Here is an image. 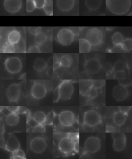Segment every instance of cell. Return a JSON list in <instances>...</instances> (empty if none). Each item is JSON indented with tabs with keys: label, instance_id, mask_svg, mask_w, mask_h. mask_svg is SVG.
I'll use <instances>...</instances> for the list:
<instances>
[{
	"label": "cell",
	"instance_id": "3957f363",
	"mask_svg": "<svg viewBox=\"0 0 132 159\" xmlns=\"http://www.w3.org/2000/svg\"><path fill=\"white\" fill-rule=\"evenodd\" d=\"M102 118L100 114L95 110H89L84 115V123L87 126L95 127L101 123Z\"/></svg>",
	"mask_w": 132,
	"mask_h": 159
},
{
	"label": "cell",
	"instance_id": "30bf717a",
	"mask_svg": "<svg viewBox=\"0 0 132 159\" xmlns=\"http://www.w3.org/2000/svg\"><path fill=\"white\" fill-rule=\"evenodd\" d=\"M84 67L86 72L89 74L93 75L99 72L102 67V65L98 58H92L86 61Z\"/></svg>",
	"mask_w": 132,
	"mask_h": 159
},
{
	"label": "cell",
	"instance_id": "7402d4cb",
	"mask_svg": "<svg viewBox=\"0 0 132 159\" xmlns=\"http://www.w3.org/2000/svg\"><path fill=\"white\" fill-rule=\"evenodd\" d=\"M79 45L80 53H88L92 49V44L86 39H79Z\"/></svg>",
	"mask_w": 132,
	"mask_h": 159
},
{
	"label": "cell",
	"instance_id": "60d3db41",
	"mask_svg": "<svg viewBox=\"0 0 132 159\" xmlns=\"http://www.w3.org/2000/svg\"><path fill=\"white\" fill-rule=\"evenodd\" d=\"M105 69L106 76L111 75L114 71L113 66H112V64L109 62L106 63L105 65Z\"/></svg>",
	"mask_w": 132,
	"mask_h": 159
},
{
	"label": "cell",
	"instance_id": "f546056e",
	"mask_svg": "<svg viewBox=\"0 0 132 159\" xmlns=\"http://www.w3.org/2000/svg\"><path fill=\"white\" fill-rule=\"evenodd\" d=\"M43 9L47 15L52 16L53 15V0H45V5Z\"/></svg>",
	"mask_w": 132,
	"mask_h": 159
},
{
	"label": "cell",
	"instance_id": "d6986e66",
	"mask_svg": "<svg viewBox=\"0 0 132 159\" xmlns=\"http://www.w3.org/2000/svg\"><path fill=\"white\" fill-rule=\"evenodd\" d=\"M127 116V114L122 112L121 111H116L115 112V114H113V122L118 126H121L126 121Z\"/></svg>",
	"mask_w": 132,
	"mask_h": 159
},
{
	"label": "cell",
	"instance_id": "44dd1931",
	"mask_svg": "<svg viewBox=\"0 0 132 159\" xmlns=\"http://www.w3.org/2000/svg\"><path fill=\"white\" fill-rule=\"evenodd\" d=\"M85 4L89 10L95 11L101 7L102 0H85Z\"/></svg>",
	"mask_w": 132,
	"mask_h": 159
},
{
	"label": "cell",
	"instance_id": "d6a6232c",
	"mask_svg": "<svg viewBox=\"0 0 132 159\" xmlns=\"http://www.w3.org/2000/svg\"><path fill=\"white\" fill-rule=\"evenodd\" d=\"M3 52L4 53H14L16 52V48L15 45L8 43L4 46Z\"/></svg>",
	"mask_w": 132,
	"mask_h": 159
},
{
	"label": "cell",
	"instance_id": "f907efd6",
	"mask_svg": "<svg viewBox=\"0 0 132 159\" xmlns=\"http://www.w3.org/2000/svg\"><path fill=\"white\" fill-rule=\"evenodd\" d=\"M119 108L120 111L127 114L131 108V107H130V106H120Z\"/></svg>",
	"mask_w": 132,
	"mask_h": 159
},
{
	"label": "cell",
	"instance_id": "9c48e42d",
	"mask_svg": "<svg viewBox=\"0 0 132 159\" xmlns=\"http://www.w3.org/2000/svg\"><path fill=\"white\" fill-rule=\"evenodd\" d=\"M58 88L62 99L67 100L71 98L74 92V87L72 83L69 81H64L61 83Z\"/></svg>",
	"mask_w": 132,
	"mask_h": 159
},
{
	"label": "cell",
	"instance_id": "277c9868",
	"mask_svg": "<svg viewBox=\"0 0 132 159\" xmlns=\"http://www.w3.org/2000/svg\"><path fill=\"white\" fill-rule=\"evenodd\" d=\"M5 66L7 71L10 73H18L22 69V62L19 58L16 57H10L5 60Z\"/></svg>",
	"mask_w": 132,
	"mask_h": 159
},
{
	"label": "cell",
	"instance_id": "ee69618b",
	"mask_svg": "<svg viewBox=\"0 0 132 159\" xmlns=\"http://www.w3.org/2000/svg\"><path fill=\"white\" fill-rule=\"evenodd\" d=\"M28 52V53H40V49L39 48V46L36 45H34L29 47Z\"/></svg>",
	"mask_w": 132,
	"mask_h": 159
},
{
	"label": "cell",
	"instance_id": "c3c4849f",
	"mask_svg": "<svg viewBox=\"0 0 132 159\" xmlns=\"http://www.w3.org/2000/svg\"><path fill=\"white\" fill-rule=\"evenodd\" d=\"M53 58H54V64H53V68L54 70H56L61 66L60 61H59V59H58L57 57H56V55H55L53 57Z\"/></svg>",
	"mask_w": 132,
	"mask_h": 159
},
{
	"label": "cell",
	"instance_id": "f1b7e54d",
	"mask_svg": "<svg viewBox=\"0 0 132 159\" xmlns=\"http://www.w3.org/2000/svg\"><path fill=\"white\" fill-rule=\"evenodd\" d=\"M47 36L43 32H40L35 35V41L37 45H42L47 40Z\"/></svg>",
	"mask_w": 132,
	"mask_h": 159
},
{
	"label": "cell",
	"instance_id": "74e56055",
	"mask_svg": "<svg viewBox=\"0 0 132 159\" xmlns=\"http://www.w3.org/2000/svg\"><path fill=\"white\" fill-rule=\"evenodd\" d=\"M126 75L124 71H117L115 72L113 74V78L115 80H124L126 79Z\"/></svg>",
	"mask_w": 132,
	"mask_h": 159
},
{
	"label": "cell",
	"instance_id": "7a4b0ae2",
	"mask_svg": "<svg viewBox=\"0 0 132 159\" xmlns=\"http://www.w3.org/2000/svg\"><path fill=\"white\" fill-rule=\"evenodd\" d=\"M85 39L89 42L92 46L97 47L101 45L102 43L103 34L99 29L92 28L87 31Z\"/></svg>",
	"mask_w": 132,
	"mask_h": 159
},
{
	"label": "cell",
	"instance_id": "681fc988",
	"mask_svg": "<svg viewBox=\"0 0 132 159\" xmlns=\"http://www.w3.org/2000/svg\"><path fill=\"white\" fill-rule=\"evenodd\" d=\"M19 106H7V109L11 112H17Z\"/></svg>",
	"mask_w": 132,
	"mask_h": 159
},
{
	"label": "cell",
	"instance_id": "e0dca14e",
	"mask_svg": "<svg viewBox=\"0 0 132 159\" xmlns=\"http://www.w3.org/2000/svg\"><path fill=\"white\" fill-rule=\"evenodd\" d=\"M20 147V143L16 136L13 134H10L5 145L6 149L13 153L19 149Z\"/></svg>",
	"mask_w": 132,
	"mask_h": 159
},
{
	"label": "cell",
	"instance_id": "cb8c5ba5",
	"mask_svg": "<svg viewBox=\"0 0 132 159\" xmlns=\"http://www.w3.org/2000/svg\"><path fill=\"white\" fill-rule=\"evenodd\" d=\"M92 86V80H81L80 83V92L83 95L87 94Z\"/></svg>",
	"mask_w": 132,
	"mask_h": 159
},
{
	"label": "cell",
	"instance_id": "603a6c76",
	"mask_svg": "<svg viewBox=\"0 0 132 159\" xmlns=\"http://www.w3.org/2000/svg\"><path fill=\"white\" fill-rule=\"evenodd\" d=\"M7 125L10 126H15L17 125L19 121V117L17 112H11L8 114L5 119Z\"/></svg>",
	"mask_w": 132,
	"mask_h": 159
},
{
	"label": "cell",
	"instance_id": "2e32d148",
	"mask_svg": "<svg viewBox=\"0 0 132 159\" xmlns=\"http://www.w3.org/2000/svg\"><path fill=\"white\" fill-rule=\"evenodd\" d=\"M129 94L126 87L121 84L116 86L113 91V95L117 101H122L126 100Z\"/></svg>",
	"mask_w": 132,
	"mask_h": 159
},
{
	"label": "cell",
	"instance_id": "4316f807",
	"mask_svg": "<svg viewBox=\"0 0 132 159\" xmlns=\"http://www.w3.org/2000/svg\"><path fill=\"white\" fill-rule=\"evenodd\" d=\"M47 115L43 111H37L33 116V120L37 124H44Z\"/></svg>",
	"mask_w": 132,
	"mask_h": 159
},
{
	"label": "cell",
	"instance_id": "db71d44e",
	"mask_svg": "<svg viewBox=\"0 0 132 159\" xmlns=\"http://www.w3.org/2000/svg\"><path fill=\"white\" fill-rule=\"evenodd\" d=\"M53 70H54V69L53 67H50L48 70L47 75L49 77H51L53 76Z\"/></svg>",
	"mask_w": 132,
	"mask_h": 159
},
{
	"label": "cell",
	"instance_id": "6da1fadb",
	"mask_svg": "<svg viewBox=\"0 0 132 159\" xmlns=\"http://www.w3.org/2000/svg\"><path fill=\"white\" fill-rule=\"evenodd\" d=\"M106 5L112 14L123 15L130 10L132 1L131 0H106Z\"/></svg>",
	"mask_w": 132,
	"mask_h": 159
},
{
	"label": "cell",
	"instance_id": "816d5d0a",
	"mask_svg": "<svg viewBox=\"0 0 132 159\" xmlns=\"http://www.w3.org/2000/svg\"><path fill=\"white\" fill-rule=\"evenodd\" d=\"M47 67H53V64H54V58L53 57H51L49 58L48 61H47Z\"/></svg>",
	"mask_w": 132,
	"mask_h": 159
},
{
	"label": "cell",
	"instance_id": "8d00e7d4",
	"mask_svg": "<svg viewBox=\"0 0 132 159\" xmlns=\"http://www.w3.org/2000/svg\"><path fill=\"white\" fill-rule=\"evenodd\" d=\"M105 84V81L103 80H92V87L96 89H100Z\"/></svg>",
	"mask_w": 132,
	"mask_h": 159
},
{
	"label": "cell",
	"instance_id": "7bdbcfd3",
	"mask_svg": "<svg viewBox=\"0 0 132 159\" xmlns=\"http://www.w3.org/2000/svg\"><path fill=\"white\" fill-rule=\"evenodd\" d=\"M110 52L113 53H121L125 52L123 49L122 45H114L113 48L110 49Z\"/></svg>",
	"mask_w": 132,
	"mask_h": 159
},
{
	"label": "cell",
	"instance_id": "e575fe53",
	"mask_svg": "<svg viewBox=\"0 0 132 159\" xmlns=\"http://www.w3.org/2000/svg\"><path fill=\"white\" fill-rule=\"evenodd\" d=\"M36 8L34 0H27V11L28 13L32 12Z\"/></svg>",
	"mask_w": 132,
	"mask_h": 159
},
{
	"label": "cell",
	"instance_id": "5bb4252c",
	"mask_svg": "<svg viewBox=\"0 0 132 159\" xmlns=\"http://www.w3.org/2000/svg\"><path fill=\"white\" fill-rule=\"evenodd\" d=\"M47 93V88L42 83H34L32 87L31 95L35 99H42L45 97Z\"/></svg>",
	"mask_w": 132,
	"mask_h": 159
},
{
	"label": "cell",
	"instance_id": "7dc6e473",
	"mask_svg": "<svg viewBox=\"0 0 132 159\" xmlns=\"http://www.w3.org/2000/svg\"><path fill=\"white\" fill-rule=\"evenodd\" d=\"M118 81H119L120 84L125 86V87L130 86L132 83L131 80H127V79H126H126H124V80H119Z\"/></svg>",
	"mask_w": 132,
	"mask_h": 159
},
{
	"label": "cell",
	"instance_id": "ffe728a7",
	"mask_svg": "<svg viewBox=\"0 0 132 159\" xmlns=\"http://www.w3.org/2000/svg\"><path fill=\"white\" fill-rule=\"evenodd\" d=\"M21 34L17 30H13L8 33L7 35L8 42L13 45H16L20 42Z\"/></svg>",
	"mask_w": 132,
	"mask_h": 159
},
{
	"label": "cell",
	"instance_id": "83f0119b",
	"mask_svg": "<svg viewBox=\"0 0 132 159\" xmlns=\"http://www.w3.org/2000/svg\"><path fill=\"white\" fill-rule=\"evenodd\" d=\"M124 39V37L123 36L122 34L119 32H116L112 35V41L113 45H121Z\"/></svg>",
	"mask_w": 132,
	"mask_h": 159
},
{
	"label": "cell",
	"instance_id": "b9f144b4",
	"mask_svg": "<svg viewBox=\"0 0 132 159\" xmlns=\"http://www.w3.org/2000/svg\"><path fill=\"white\" fill-rule=\"evenodd\" d=\"M61 98V95L59 93V88L57 87L53 91V103H56L59 101Z\"/></svg>",
	"mask_w": 132,
	"mask_h": 159
},
{
	"label": "cell",
	"instance_id": "4fadbf2b",
	"mask_svg": "<svg viewBox=\"0 0 132 159\" xmlns=\"http://www.w3.org/2000/svg\"><path fill=\"white\" fill-rule=\"evenodd\" d=\"M6 96L10 102H16L19 100L20 95V84H11L6 90Z\"/></svg>",
	"mask_w": 132,
	"mask_h": 159
},
{
	"label": "cell",
	"instance_id": "f5cc1de1",
	"mask_svg": "<svg viewBox=\"0 0 132 159\" xmlns=\"http://www.w3.org/2000/svg\"><path fill=\"white\" fill-rule=\"evenodd\" d=\"M27 109L25 107H23V106H19V109L18 111V114H24L25 112H27Z\"/></svg>",
	"mask_w": 132,
	"mask_h": 159
},
{
	"label": "cell",
	"instance_id": "ab89813d",
	"mask_svg": "<svg viewBox=\"0 0 132 159\" xmlns=\"http://www.w3.org/2000/svg\"><path fill=\"white\" fill-rule=\"evenodd\" d=\"M87 95H88L90 98H96L98 95V89L95 88L92 86V88H90V90H89L88 93Z\"/></svg>",
	"mask_w": 132,
	"mask_h": 159
},
{
	"label": "cell",
	"instance_id": "11a10c76",
	"mask_svg": "<svg viewBox=\"0 0 132 159\" xmlns=\"http://www.w3.org/2000/svg\"><path fill=\"white\" fill-rule=\"evenodd\" d=\"M115 130L113 129V127L110 125H106V132L107 133H112L114 132Z\"/></svg>",
	"mask_w": 132,
	"mask_h": 159
},
{
	"label": "cell",
	"instance_id": "bcb514c9",
	"mask_svg": "<svg viewBox=\"0 0 132 159\" xmlns=\"http://www.w3.org/2000/svg\"><path fill=\"white\" fill-rule=\"evenodd\" d=\"M36 8L42 9L45 5V0H34Z\"/></svg>",
	"mask_w": 132,
	"mask_h": 159
},
{
	"label": "cell",
	"instance_id": "8fae6325",
	"mask_svg": "<svg viewBox=\"0 0 132 159\" xmlns=\"http://www.w3.org/2000/svg\"><path fill=\"white\" fill-rule=\"evenodd\" d=\"M47 148V143L41 137H36L32 139L30 143V148L36 153H41Z\"/></svg>",
	"mask_w": 132,
	"mask_h": 159
},
{
	"label": "cell",
	"instance_id": "836d02e7",
	"mask_svg": "<svg viewBox=\"0 0 132 159\" xmlns=\"http://www.w3.org/2000/svg\"><path fill=\"white\" fill-rule=\"evenodd\" d=\"M54 119V113L53 111L49 112L47 115L44 125H52Z\"/></svg>",
	"mask_w": 132,
	"mask_h": 159
},
{
	"label": "cell",
	"instance_id": "9a60e30c",
	"mask_svg": "<svg viewBox=\"0 0 132 159\" xmlns=\"http://www.w3.org/2000/svg\"><path fill=\"white\" fill-rule=\"evenodd\" d=\"M5 10L8 13H17L22 7V0H4L3 3Z\"/></svg>",
	"mask_w": 132,
	"mask_h": 159
},
{
	"label": "cell",
	"instance_id": "f35d334b",
	"mask_svg": "<svg viewBox=\"0 0 132 159\" xmlns=\"http://www.w3.org/2000/svg\"><path fill=\"white\" fill-rule=\"evenodd\" d=\"M45 132V128L44 124H37L33 128V133H43Z\"/></svg>",
	"mask_w": 132,
	"mask_h": 159
},
{
	"label": "cell",
	"instance_id": "5b68a950",
	"mask_svg": "<svg viewBox=\"0 0 132 159\" xmlns=\"http://www.w3.org/2000/svg\"><path fill=\"white\" fill-rule=\"evenodd\" d=\"M57 38L58 42L61 45H70L75 39V33L69 29H62L58 33Z\"/></svg>",
	"mask_w": 132,
	"mask_h": 159
},
{
	"label": "cell",
	"instance_id": "6f0895ef",
	"mask_svg": "<svg viewBox=\"0 0 132 159\" xmlns=\"http://www.w3.org/2000/svg\"><path fill=\"white\" fill-rule=\"evenodd\" d=\"M75 151H76L77 152L79 151V142L75 143Z\"/></svg>",
	"mask_w": 132,
	"mask_h": 159
},
{
	"label": "cell",
	"instance_id": "52a82bcc",
	"mask_svg": "<svg viewBox=\"0 0 132 159\" xmlns=\"http://www.w3.org/2000/svg\"><path fill=\"white\" fill-rule=\"evenodd\" d=\"M75 143L69 136L61 139L58 143L59 150L64 154H70L75 150Z\"/></svg>",
	"mask_w": 132,
	"mask_h": 159
},
{
	"label": "cell",
	"instance_id": "4dcf8cb0",
	"mask_svg": "<svg viewBox=\"0 0 132 159\" xmlns=\"http://www.w3.org/2000/svg\"><path fill=\"white\" fill-rule=\"evenodd\" d=\"M114 71H125L127 69V66L124 61L119 60L115 63L114 66Z\"/></svg>",
	"mask_w": 132,
	"mask_h": 159
},
{
	"label": "cell",
	"instance_id": "ac0fdd59",
	"mask_svg": "<svg viewBox=\"0 0 132 159\" xmlns=\"http://www.w3.org/2000/svg\"><path fill=\"white\" fill-rule=\"evenodd\" d=\"M56 4L61 11H70L75 6V0H57Z\"/></svg>",
	"mask_w": 132,
	"mask_h": 159
},
{
	"label": "cell",
	"instance_id": "9f6ffc18",
	"mask_svg": "<svg viewBox=\"0 0 132 159\" xmlns=\"http://www.w3.org/2000/svg\"><path fill=\"white\" fill-rule=\"evenodd\" d=\"M27 122H28V121H30L31 118V112H30V111H28V109H27Z\"/></svg>",
	"mask_w": 132,
	"mask_h": 159
},
{
	"label": "cell",
	"instance_id": "d4e9b609",
	"mask_svg": "<svg viewBox=\"0 0 132 159\" xmlns=\"http://www.w3.org/2000/svg\"><path fill=\"white\" fill-rule=\"evenodd\" d=\"M47 67V62L43 58H37L33 64V68L38 72H41L45 70Z\"/></svg>",
	"mask_w": 132,
	"mask_h": 159
},
{
	"label": "cell",
	"instance_id": "680465c9",
	"mask_svg": "<svg viewBox=\"0 0 132 159\" xmlns=\"http://www.w3.org/2000/svg\"><path fill=\"white\" fill-rule=\"evenodd\" d=\"M4 122L1 121V132L3 133V131H4Z\"/></svg>",
	"mask_w": 132,
	"mask_h": 159
},
{
	"label": "cell",
	"instance_id": "f6af8a7d",
	"mask_svg": "<svg viewBox=\"0 0 132 159\" xmlns=\"http://www.w3.org/2000/svg\"><path fill=\"white\" fill-rule=\"evenodd\" d=\"M41 27H28V31L31 34L36 35L37 33L40 32Z\"/></svg>",
	"mask_w": 132,
	"mask_h": 159
},
{
	"label": "cell",
	"instance_id": "484cf974",
	"mask_svg": "<svg viewBox=\"0 0 132 159\" xmlns=\"http://www.w3.org/2000/svg\"><path fill=\"white\" fill-rule=\"evenodd\" d=\"M61 66L68 68L72 66L73 63V59L71 56L69 55H62L59 59Z\"/></svg>",
	"mask_w": 132,
	"mask_h": 159
},
{
	"label": "cell",
	"instance_id": "8992f818",
	"mask_svg": "<svg viewBox=\"0 0 132 159\" xmlns=\"http://www.w3.org/2000/svg\"><path fill=\"white\" fill-rule=\"evenodd\" d=\"M113 139V148L115 151H123L126 146V137L124 133L119 131H114L112 133Z\"/></svg>",
	"mask_w": 132,
	"mask_h": 159
},
{
	"label": "cell",
	"instance_id": "d590c367",
	"mask_svg": "<svg viewBox=\"0 0 132 159\" xmlns=\"http://www.w3.org/2000/svg\"><path fill=\"white\" fill-rule=\"evenodd\" d=\"M13 153V158L14 159H24L25 158V153L22 150L19 149Z\"/></svg>",
	"mask_w": 132,
	"mask_h": 159
},
{
	"label": "cell",
	"instance_id": "1f68e13d",
	"mask_svg": "<svg viewBox=\"0 0 132 159\" xmlns=\"http://www.w3.org/2000/svg\"><path fill=\"white\" fill-rule=\"evenodd\" d=\"M122 46L125 52H129L132 50V39L131 38H126L124 39L122 43Z\"/></svg>",
	"mask_w": 132,
	"mask_h": 159
},
{
	"label": "cell",
	"instance_id": "7c38bea8",
	"mask_svg": "<svg viewBox=\"0 0 132 159\" xmlns=\"http://www.w3.org/2000/svg\"><path fill=\"white\" fill-rule=\"evenodd\" d=\"M59 123L63 126H71L75 121V116L71 111H65L61 112L58 116Z\"/></svg>",
	"mask_w": 132,
	"mask_h": 159
},
{
	"label": "cell",
	"instance_id": "ba28073f",
	"mask_svg": "<svg viewBox=\"0 0 132 159\" xmlns=\"http://www.w3.org/2000/svg\"><path fill=\"white\" fill-rule=\"evenodd\" d=\"M101 143L98 137L90 136L86 140L84 147L87 152L90 153L98 152L101 148Z\"/></svg>",
	"mask_w": 132,
	"mask_h": 159
}]
</instances>
